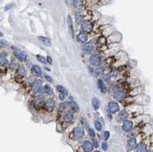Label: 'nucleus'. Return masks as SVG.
I'll use <instances>...</instances> for the list:
<instances>
[{"instance_id":"40","label":"nucleus","mask_w":153,"mask_h":152,"mask_svg":"<svg viewBox=\"0 0 153 152\" xmlns=\"http://www.w3.org/2000/svg\"><path fill=\"white\" fill-rule=\"evenodd\" d=\"M146 152H151L150 151H146Z\"/></svg>"},{"instance_id":"20","label":"nucleus","mask_w":153,"mask_h":152,"mask_svg":"<svg viewBox=\"0 0 153 152\" xmlns=\"http://www.w3.org/2000/svg\"><path fill=\"white\" fill-rule=\"evenodd\" d=\"M92 48H93V46H92V44H91L90 42L87 43V44H85L83 46V49H84L85 51H90L92 50Z\"/></svg>"},{"instance_id":"36","label":"nucleus","mask_w":153,"mask_h":152,"mask_svg":"<svg viewBox=\"0 0 153 152\" xmlns=\"http://www.w3.org/2000/svg\"><path fill=\"white\" fill-rule=\"evenodd\" d=\"M11 7H12V5H8V6H5V10H9Z\"/></svg>"},{"instance_id":"30","label":"nucleus","mask_w":153,"mask_h":152,"mask_svg":"<svg viewBox=\"0 0 153 152\" xmlns=\"http://www.w3.org/2000/svg\"><path fill=\"white\" fill-rule=\"evenodd\" d=\"M57 90H58L59 92H61V93H64V94L66 93L65 89H64V88L63 86H57Z\"/></svg>"},{"instance_id":"35","label":"nucleus","mask_w":153,"mask_h":152,"mask_svg":"<svg viewBox=\"0 0 153 152\" xmlns=\"http://www.w3.org/2000/svg\"><path fill=\"white\" fill-rule=\"evenodd\" d=\"M64 99V93H61L60 94V99L61 100H63Z\"/></svg>"},{"instance_id":"23","label":"nucleus","mask_w":153,"mask_h":152,"mask_svg":"<svg viewBox=\"0 0 153 152\" xmlns=\"http://www.w3.org/2000/svg\"><path fill=\"white\" fill-rule=\"evenodd\" d=\"M124 96H125V94L123 92H119H119H116L115 93V98H116L118 99H121L124 98Z\"/></svg>"},{"instance_id":"33","label":"nucleus","mask_w":153,"mask_h":152,"mask_svg":"<svg viewBox=\"0 0 153 152\" xmlns=\"http://www.w3.org/2000/svg\"><path fill=\"white\" fill-rule=\"evenodd\" d=\"M80 3V0H73V4H74L75 6L79 5Z\"/></svg>"},{"instance_id":"21","label":"nucleus","mask_w":153,"mask_h":152,"mask_svg":"<svg viewBox=\"0 0 153 152\" xmlns=\"http://www.w3.org/2000/svg\"><path fill=\"white\" fill-rule=\"evenodd\" d=\"M146 150V145L145 144H140V145L137 147L136 151L137 152H145V151Z\"/></svg>"},{"instance_id":"37","label":"nucleus","mask_w":153,"mask_h":152,"mask_svg":"<svg viewBox=\"0 0 153 152\" xmlns=\"http://www.w3.org/2000/svg\"><path fill=\"white\" fill-rule=\"evenodd\" d=\"M47 61H48V63H52V60L50 57H47Z\"/></svg>"},{"instance_id":"10","label":"nucleus","mask_w":153,"mask_h":152,"mask_svg":"<svg viewBox=\"0 0 153 152\" xmlns=\"http://www.w3.org/2000/svg\"><path fill=\"white\" fill-rule=\"evenodd\" d=\"M15 54L19 59L25 60L27 59V54L25 51H15Z\"/></svg>"},{"instance_id":"17","label":"nucleus","mask_w":153,"mask_h":152,"mask_svg":"<svg viewBox=\"0 0 153 152\" xmlns=\"http://www.w3.org/2000/svg\"><path fill=\"white\" fill-rule=\"evenodd\" d=\"M38 40L42 43H43L44 44H46V45H51V41L49 38H45V37H38Z\"/></svg>"},{"instance_id":"1","label":"nucleus","mask_w":153,"mask_h":152,"mask_svg":"<svg viewBox=\"0 0 153 152\" xmlns=\"http://www.w3.org/2000/svg\"><path fill=\"white\" fill-rule=\"evenodd\" d=\"M90 63L93 66H99L101 63V58L99 55H96V54H93L90 57Z\"/></svg>"},{"instance_id":"38","label":"nucleus","mask_w":153,"mask_h":152,"mask_svg":"<svg viewBox=\"0 0 153 152\" xmlns=\"http://www.w3.org/2000/svg\"><path fill=\"white\" fill-rule=\"evenodd\" d=\"M3 36V34L1 32V31H0V37H2Z\"/></svg>"},{"instance_id":"22","label":"nucleus","mask_w":153,"mask_h":152,"mask_svg":"<svg viewBox=\"0 0 153 152\" xmlns=\"http://www.w3.org/2000/svg\"><path fill=\"white\" fill-rule=\"evenodd\" d=\"M75 19H76V21L80 24V22L83 21V19H84V16L82 15H80V13H76V16H75Z\"/></svg>"},{"instance_id":"12","label":"nucleus","mask_w":153,"mask_h":152,"mask_svg":"<svg viewBox=\"0 0 153 152\" xmlns=\"http://www.w3.org/2000/svg\"><path fill=\"white\" fill-rule=\"evenodd\" d=\"M67 26H68V29L72 37H74V28H73V23H72V20L70 15L67 16Z\"/></svg>"},{"instance_id":"28","label":"nucleus","mask_w":153,"mask_h":152,"mask_svg":"<svg viewBox=\"0 0 153 152\" xmlns=\"http://www.w3.org/2000/svg\"><path fill=\"white\" fill-rule=\"evenodd\" d=\"M37 58H38V60L40 62H42V63H46L45 58L43 57V56H42V55H37Z\"/></svg>"},{"instance_id":"26","label":"nucleus","mask_w":153,"mask_h":152,"mask_svg":"<svg viewBox=\"0 0 153 152\" xmlns=\"http://www.w3.org/2000/svg\"><path fill=\"white\" fill-rule=\"evenodd\" d=\"M95 127H96V129H97L98 131H100L102 129V125L100 122L98 121H96L95 122Z\"/></svg>"},{"instance_id":"4","label":"nucleus","mask_w":153,"mask_h":152,"mask_svg":"<svg viewBox=\"0 0 153 152\" xmlns=\"http://www.w3.org/2000/svg\"><path fill=\"white\" fill-rule=\"evenodd\" d=\"M109 109L112 113H115L119 110V106L116 102H112L109 103Z\"/></svg>"},{"instance_id":"31","label":"nucleus","mask_w":153,"mask_h":152,"mask_svg":"<svg viewBox=\"0 0 153 152\" xmlns=\"http://www.w3.org/2000/svg\"><path fill=\"white\" fill-rule=\"evenodd\" d=\"M102 148L103 151H107V148H108V145H107V142H103L102 144Z\"/></svg>"},{"instance_id":"32","label":"nucleus","mask_w":153,"mask_h":152,"mask_svg":"<svg viewBox=\"0 0 153 152\" xmlns=\"http://www.w3.org/2000/svg\"><path fill=\"white\" fill-rule=\"evenodd\" d=\"M89 134H90V135L91 136V137H93V138L95 137V132H94V131L93 129H90L89 130Z\"/></svg>"},{"instance_id":"7","label":"nucleus","mask_w":153,"mask_h":152,"mask_svg":"<svg viewBox=\"0 0 153 152\" xmlns=\"http://www.w3.org/2000/svg\"><path fill=\"white\" fill-rule=\"evenodd\" d=\"M121 39H122L121 35L119 34V33H116V34H113L111 36H109V41L110 42H118V41H120V40Z\"/></svg>"},{"instance_id":"15","label":"nucleus","mask_w":153,"mask_h":152,"mask_svg":"<svg viewBox=\"0 0 153 152\" xmlns=\"http://www.w3.org/2000/svg\"><path fill=\"white\" fill-rule=\"evenodd\" d=\"M92 105H93V107L95 110H97L99 108H100V102L98 99L96 98H93L92 99Z\"/></svg>"},{"instance_id":"8","label":"nucleus","mask_w":153,"mask_h":152,"mask_svg":"<svg viewBox=\"0 0 153 152\" xmlns=\"http://www.w3.org/2000/svg\"><path fill=\"white\" fill-rule=\"evenodd\" d=\"M45 107L49 112H51L54 108V99H47L45 102Z\"/></svg>"},{"instance_id":"16","label":"nucleus","mask_w":153,"mask_h":152,"mask_svg":"<svg viewBox=\"0 0 153 152\" xmlns=\"http://www.w3.org/2000/svg\"><path fill=\"white\" fill-rule=\"evenodd\" d=\"M64 121L65 122H70L72 119H73V113H71V112L68 111L66 113V114L64 115Z\"/></svg>"},{"instance_id":"6","label":"nucleus","mask_w":153,"mask_h":152,"mask_svg":"<svg viewBox=\"0 0 153 152\" xmlns=\"http://www.w3.org/2000/svg\"><path fill=\"white\" fill-rule=\"evenodd\" d=\"M93 145H92V143L89 141H85L83 143V148L86 152H90L93 150Z\"/></svg>"},{"instance_id":"34","label":"nucleus","mask_w":153,"mask_h":152,"mask_svg":"<svg viewBox=\"0 0 153 152\" xmlns=\"http://www.w3.org/2000/svg\"><path fill=\"white\" fill-rule=\"evenodd\" d=\"M45 79H47L48 82H51V83L52 82V79H51V78L49 76H45Z\"/></svg>"},{"instance_id":"11","label":"nucleus","mask_w":153,"mask_h":152,"mask_svg":"<svg viewBox=\"0 0 153 152\" xmlns=\"http://www.w3.org/2000/svg\"><path fill=\"white\" fill-rule=\"evenodd\" d=\"M8 63L7 60V54L5 52H2L0 54V65L4 66Z\"/></svg>"},{"instance_id":"29","label":"nucleus","mask_w":153,"mask_h":152,"mask_svg":"<svg viewBox=\"0 0 153 152\" xmlns=\"http://www.w3.org/2000/svg\"><path fill=\"white\" fill-rule=\"evenodd\" d=\"M19 74L20 75H22V76L25 75V68L22 67H20L19 68Z\"/></svg>"},{"instance_id":"2","label":"nucleus","mask_w":153,"mask_h":152,"mask_svg":"<svg viewBox=\"0 0 153 152\" xmlns=\"http://www.w3.org/2000/svg\"><path fill=\"white\" fill-rule=\"evenodd\" d=\"M42 86V81L40 80V79H37V80H35L31 85L32 90H33V92H35V93H37V92L41 90Z\"/></svg>"},{"instance_id":"13","label":"nucleus","mask_w":153,"mask_h":152,"mask_svg":"<svg viewBox=\"0 0 153 152\" xmlns=\"http://www.w3.org/2000/svg\"><path fill=\"white\" fill-rule=\"evenodd\" d=\"M77 40L78 42H85L87 40V35L85 33H80L77 37Z\"/></svg>"},{"instance_id":"14","label":"nucleus","mask_w":153,"mask_h":152,"mask_svg":"<svg viewBox=\"0 0 153 152\" xmlns=\"http://www.w3.org/2000/svg\"><path fill=\"white\" fill-rule=\"evenodd\" d=\"M136 146V140L135 138H131L130 140L128 141L127 143V147L129 149H133Z\"/></svg>"},{"instance_id":"5","label":"nucleus","mask_w":153,"mask_h":152,"mask_svg":"<svg viewBox=\"0 0 153 152\" xmlns=\"http://www.w3.org/2000/svg\"><path fill=\"white\" fill-rule=\"evenodd\" d=\"M132 125H133L131 121L126 120V121L123 122V129L125 132H130L132 129Z\"/></svg>"},{"instance_id":"18","label":"nucleus","mask_w":153,"mask_h":152,"mask_svg":"<svg viewBox=\"0 0 153 152\" xmlns=\"http://www.w3.org/2000/svg\"><path fill=\"white\" fill-rule=\"evenodd\" d=\"M42 93H44V94H47V95H50V94H52V93H53L51 86H49L48 85H47V86H44V90H43Z\"/></svg>"},{"instance_id":"9","label":"nucleus","mask_w":153,"mask_h":152,"mask_svg":"<svg viewBox=\"0 0 153 152\" xmlns=\"http://www.w3.org/2000/svg\"><path fill=\"white\" fill-rule=\"evenodd\" d=\"M82 29L86 32H90L93 29V26L89 21H84L82 23Z\"/></svg>"},{"instance_id":"19","label":"nucleus","mask_w":153,"mask_h":152,"mask_svg":"<svg viewBox=\"0 0 153 152\" xmlns=\"http://www.w3.org/2000/svg\"><path fill=\"white\" fill-rule=\"evenodd\" d=\"M68 105H69V106L73 109V110H74L75 112H77L78 110H79V108H78V106L77 105V104L74 102H73V101H71V102H70L69 103H68Z\"/></svg>"},{"instance_id":"39","label":"nucleus","mask_w":153,"mask_h":152,"mask_svg":"<svg viewBox=\"0 0 153 152\" xmlns=\"http://www.w3.org/2000/svg\"><path fill=\"white\" fill-rule=\"evenodd\" d=\"M95 152H100V151H95Z\"/></svg>"},{"instance_id":"25","label":"nucleus","mask_w":153,"mask_h":152,"mask_svg":"<svg viewBox=\"0 0 153 152\" xmlns=\"http://www.w3.org/2000/svg\"><path fill=\"white\" fill-rule=\"evenodd\" d=\"M98 86H99L100 89L102 90V92H105L106 91V87L104 86V83H103V82L101 80V79H99V80H98Z\"/></svg>"},{"instance_id":"27","label":"nucleus","mask_w":153,"mask_h":152,"mask_svg":"<svg viewBox=\"0 0 153 152\" xmlns=\"http://www.w3.org/2000/svg\"><path fill=\"white\" fill-rule=\"evenodd\" d=\"M109 138V132H104L103 133V138L105 141H107V140H108Z\"/></svg>"},{"instance_id":"3","label":"nucleus","mask_w":153,"mask_h":152,"mask_svg":"<svg viewBox=\"0 0 153 152\" xmlns=\"http://www.w3.org/2000/svg\"><path fill=\"white\" fill-rule=\"evenodd\" d=\"M74 137L77 139H80V138H81L84 137V129H82V128H80V127H77L74 129Z\"/></svg>"},{"instance_id":"24","label":"nucleus","mask_w":153,"mask_h":152,"mask_svg":"<svg viewBox=\"0 0 153 152\" xmlns=\"http://www.w3.org/2000/svg\"><path fill=\"white\" fill-rule=\"evenodd\" d=\"M32 69H33V70L35 71V73L37 74L38 75H41V74H42V70H41V68H40L38 65L33 66Z\"/></svg>"}]
</instances>
